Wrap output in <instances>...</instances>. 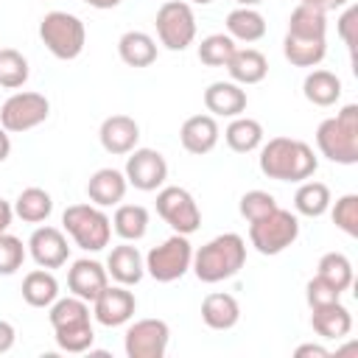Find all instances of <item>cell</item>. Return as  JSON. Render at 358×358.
Listing matches in <instances>:
<instances>
[{
    "label": "cell",
    "instance_id": "obj_2",
    "mask_svg": "<svg viewBox=\"0 0 358 358\" xmlns=\"http://www.w3.org/2000/svg\"><path fill=\"white\" fill-rule=\"evenodd\" d=\"M257 162L260 171L277 182H305L319 168L313 148L296 137H271L260 145Z\"/></svg>",
    "mask_w": 358,
    "mask_h": 358
},
{
    "label": "cell",
    "instance_id": "obj_19",
    "mask_svg": "<svg viewBox=\"0 0 358 358\" xmlns=\"http://www.w3.org/2000/svg\"><path fill=\"white\" fill-rule=\"evenodd\" d=\"M106 285H109V274H106V266H101L98 260L81 257L67 271V288H70V294L73 296H81L87 302H92Z\"/></svg>",
    "mask_w": 358,
    "mask_h": 358
},
{
    "label": "cell",
    "instance_id": "obj_11",
    "mask_svg": "<svg viewBox=\"0 0 358 358\" xmlns=\"http://www.w3.org/2000/svg\"><path fill=\"white\" fill-rule=\"evenodd\" d=\"M157 213L179 235H193L201 227V210H199L193 193L179 187V185L159 187V193H157Z\"/></svg>",
    "mask_w": 358,
    "mask_h": 358
},
{
    "label": "cell",
    "instance_id": "obj_14",
    "mask_svg": "<svg viewBox=\"0 0 358 358\" xmlns=\"http://www.w3.org/2000/svg\"><path fill=\"white\" fill-rule=\"evenodd\" d=\"M126 182L143 193L159 190L168 179V162L154 148H134L126 157Z\"/></svg>",
    "mask_w": 358,
    "mask_h": 358
},
{
    "label": "cell",
    "instance_id": "obj_44",
    "mask_svg": "<svg viewBox=\"0 0 358 358\" xmlns=\"http://www.w3.org/2000/svg\"><path fill=\"white\" fill-rule=\"evenodd\" d=\"M11 218H14V207H11L6 199H0V235H3V232H8Z\"/></svg>",
    "mask_w": 358,
    "mask_h": 358
},
{
    "label": "cell",
    "instance_id": "obj_49",
    "mask_svg": "<svg viewBox=\"0 0 358 358\" xmlns=\"http://www.w3.org/2000/svg\"><path fill=\"white\" fill-rule=\"evenodd\" d=\"M190 3H196V6H210L213 0H190Z\"/></svg>",
    "mask_w": 358,
    "mask_h": 358
},
{
    "label": "cell",
    "instance_id": "obj_9",
    "mask_svg": "<svg viewBox=\"0 0 358 358\" xmlns=\"http://www.w3.org/2000/svg\"><path fill=\"white\" fill-rule=\"evenodd\" d=\"M190 263H193V246L187 235H179V232H173L168 241H162L145 255V271L157 282L182 280L190 271Z\"/></svg>",
    "mask_w": 358,
    "mask_h": 358
},
{
    "label": "cell",
    "instance_id": "obj_12",
    "mask_svg": "<svg viewBox=\"0 0 358 358\" xmlns=\"http://www.w3.org/2000/svg\"><path fill=\"white\" fill-rule=\"evenodd\" d=\"M50 115V101L42 92H14L0 106V126L11 134H22L45 123Z\"/></svg>",
    "mask_w": 358,
    "mask_h": 358
},
{
    "label": "cell",
    "instance_id": "obj_5",
    "mask_svg": "<svg viewBox=\"0 0 358 358\" xmlns=\"http://www.w3.org/2000/svg\"><path fill=\"white\" fill-rule=\"evenodd\" d=\"M316 148L336 165L358 162V103H347L341 112H336V117L319 123Z\"/></svg>",
    "mask_w": 358,
    "mask_h": 358
},
{
    "label": "cell",
    "instance_id": "obj_17",
    "mask_svg": "<svg viewBox=\"0 0 358 358\" xmlns=\"http://www.w3.org/2000/svg\"><path fill=\"white\" fill-rule=\"evenodd\" d=\"M98 140H101L106 154L123 157V154L137 148V143H140V123L134 117H129V115H109L101 123V129H98Z\"/></svg>",
    "mask_w": 358,
    "mask_h": 358
},
{
    "label": "cell",
    "instance_id": "obj_40",
    "mask_svg": "<svg viewBox=\"0 0 358 358\" xmlns=\"http://www.w3.org/2000/svg\"><path fill=\"white\" fill-rule=\"evenodd\" d=\"M305 299H308V305H310V308H322V305L338 302V299H341V291L316 274V277H313V280H308V285H305Z\"/></svg>",
    "mask_w": 358,
    "mask_h": 358
},
{
    "label": "cell",
    "instance_id": "obj_20",
    "mask_svg": "<svg viewBox=\"0 0 358 358\" xmlns=\"http://www.w3.org/2000/svg\"><path fill=\"white\" fill-rule=\"evenodd\" d=\"M246 90L235 81H213L204 90V106L213 117H238L246 112Z\"/></svg>",
    "mask_w": 358,
    "mask_h": 358
},
{
    "label": "cell",
    "instance_id": "obj_4",
    "mask_svg": "<svg viewBox=\"0 0 358 358\" xmlns=\"http://www.w3.org/2000/svg\"><path fill=\"white\" fill-rule=\"evenodd\" d=\"M50 327L56 333V344L64 352H87L95 341V330L90 322V302L81 296H64L50 305Z\"/></svg>",
    "mask_w": 358,
    "mask_h": 358
},
{
    "label": "cell",
    "instance_id": "obj_33",
    "mask_svg": "<svg viewBox=\"0 0 358 358\" xmlns=\"http://www.w3.org/2000/svg\"><path fill=\"white\" fill-rule=\"evenodd\" d=\"M330 187L324 182H302L294 193V210L308 218H319L330 210Z\"/></svg>",
    "mask_w": 358,
    "mask_h": 358
},
{
    "label": "cell",
    "instance_id": "obj_32",
    "mask_svg": "<svg viewBox=\"0 0 358 358\" xmlns=\"http://www.w3.org/2000/svg\"><path fill=\"white\" fill-rule=\"evenodd\" d=\"M112 229L123 241H140L148 232V210L143 204H117L112 215Z\"/></svg>",
    "mask_w": 358,
    "mask_h": 358
},
{
    "label": "cell",
    "instance_id": "obj_27",
    "mask_svg": "<svg viewBox=\"0 0 358 358\" xmlns=\"http://www.w3.org/2000/svg\"><path fill=\"white\" fill-rule=\"evenodd\" d=\"M227 34L235 42H257L266 36V20L257 8L252 6H238L227 14Z\"/></svg>",
    "mask_w": 358,
    "mask_h": 358
},
{
    "label": "cell",
    "instance_id": "obj_8",
    "mask_svg": "<svg viewBox=\"0 0 358 358\" xmlns=\"http://www.w3.org/2000/svg\"><path fill=\"white\" fill-rule=\"evenodd\" d=\"M296 238H299V218L291 210H282L280 204L268 215L249 221V243L260 255H280L288 246H294Z\"/></svg>",
    "mask_w": 358,
    "mask_h": 358
},
{
    "label": "cell",
    "instance_id": "obj_36",
    "mask_svg": "<svg viewBox=\"0 0 358 358\" xmlns=\"http://www.w3.org/2000/svg\"><path fill=\"white\" fill-rule=\"evenodd\" d=\"M28 59L14 48H0V87L17 90L28 81Z\"/></svg>",
    "mask_w": 358,
    "mask_h": 358
},
{
    "label": "cell",
    "instance_id": "obj_42",
    "mask_svg": "<svg viewBox=\"0 0 358 358\" xmlns=\"http://www.w3.org/2000/svg\"><path fill=\"white\" fill-rule=\"evenodd\" d=\"M14 341H17L14 324H11V322H6V319H0V355H3V352H8V350L14 347Z\"/></svg>",
    "mask_w": 358,
    "mask_h": 358
},
{
    "label": "cell",
    "instance_id": "obj_47",
    "mask_svg": "<svg viewBox=\"0 0 358 358\" xmlns=\"http://www.w3.org/2000/svg\"><path fill=\"white\" fill-rule=\"evenodd\" d=\"M350 0H319V8L322 11H333V8H341V6H347Z\"/></svg>",
    "mask_w": 358,
    "mask_h": 358
},
{
    "label": "cell",
    "instance_id": "obj_21",
    "mask_svg": "<svg viewBox=\"0 0 358 358\" xmlns=\"http://www.w3.org/2000/svg\"><path fill=\"white\" fill-rule=\"evenodd\" d=\"M106 274L120 282V285H137L145 274V257L140 255L137 246H131L129 241L115 246L106 257Z\"/></svg>",
    "mask_w": 358,
    "mask_h": 358
},
{
    "label": "cell",
    "instance_id": "obj_25",
    "mask_svg": "<svg viewBox=\"0 0 358 358\" xmlns=\"http://www.w3.org/2000/svg\"><path fill=\"white\" fill-rule=\"evenodd\" d=\"M310 324L322 338H336L338 341L352 330V316L338 299V302H330V305H322V308H310Z\"/></svg>",
    "mask_w": 358,
    "mask_h": 358
},
{
    "label": "cell",
    "instance_id": "obj_22",
    "mask_svg": "<svg viewBox=\"0 0 358 358\" xmlns=\"http://www.w3.org/2000/svg\"><path fill=\"white\" fill-rule=\"evenodd\" d=\"M126 173L123 171H115V168H101L90 176L87 182V196L92 204L98 207H117L126 196Z\"/></svg>",
    "mask_w": 358,
    "mask_h": 358
},
{
    "label": "cell",
    "instance_id": "obj_13",
    "mask_svg": "<svg viewBox=\"0 0 358 358\" xmlns=\"http://www.w3.org/2000/svg\"><path fill=\"white\" fill-rule=\"evenodd\" d=\"M171 327L162 319H140L123 336V350L129 358H162L168 352Z\"/></svg>",
    "mask_w": 358,
    "mask_h": 358
},
{
    "label": "cell",
    "instance_id": "obj_23",
    "mask_svg": "<svg viewBox=\"0 0 358 358\" xmlns=\"http://www.w3.org/2000/svg\"><path fill=\"white\" fill-rule=\"evenodd\" d=\"M241 319V305L227 291H213L201 302V322L210 330H232Z\"/></svg>",
    "mask_w": 358,
    "mask_h": 358
},
{
    "label": "cell",
    "instance_id": "obj_15",
    "mask_svg": "<svg viewBox=\"0 0 358 358\" xmlns=\"http://www.w3.org/2000/svg\"><path fill=\"white\" fill-rule=\"evenodd\" d=\"M137 310V299L129 291V285H106L95 299H92V316L103 327H120L126 324Z\"/></svg>",
    "mask_w": 358,
    "mask_h": 358
},
{
    "label": "cell",
    "instance_id": "obj_41",
    "mask_svg": "<svg viewBox=\"0 0 358 358\" xmlns=\"http://www.w3.org/2000/svg\"><path fill=\"white\" fill-rule=\"evenodd\" d=\"M338 36L344 39V45L350 48V53L355 50V42H358V8L350 6L341 17H338Z\"/></svg>",
    "mask_w": 358,
    "mask_h": 358
},
{
    "label": "cell",
    "instance_id": "obj_29",
    "mask_svg": "<svg viewBox=\"0 0 358 358\" xmlns=\"http://www.w3.org/2000/svg\"><path fill=\"white\" fill-rule=\"evenodd\" d=\"M302 92L313 106H333L341 98V78L330 70H310L302 81Z\"/></svg>",
    "mask_w": 358,
    "mask_h": 358
},
{
    "label": "cell",
    "instance_id": "obj_50",
    "mask_svg": "<svg viewBox=\"0 0 358 358\" xmlns=\"http://www.w3.org/2000/svg\"><path fill=\"white\" fill-rule=\"evenodd\" d=\"M299 3H308V6H316L319 8V0H299Z\"/></svg>",
    "mask_w": 358,
    "mask_h": 358
},
{
    "label": "cell",
    "instance_id": "obj_30",
    "mask_svg": "<svg viewBox=\"0 0 358 358\" xmlns=\"http://www.w3.org/2000/svg\"><path fill=\"white\" fill-rule=\"evenodd\" d=\"M224 140H227V145H229L232 151H238V154L257 151V148L263 145V126H260V120H255V117L238 115V117H232V123L227 126Z\"/></svg>",
    "mask_w": 358,
    "mask_h": 358
},
{
    "label": "cell",
    "instance_id": "obj_37",
    "mask_svg": "<svg viewBox=\"0 0 358 358\" xmlns=\"http://www.w3.org/2000/svg\"><path fill=\"white\" fill-rule=\"evenodd\" d=\"M330 215H333V224H336L344 235L358 238V196H355V193L341 196V199L333 204Z\"/></svg>",
    "mask_w": 358,
    "mask_h": 358
},
{
    "label": "cell",
    "instance_id": "obj_6",
    "mask_svg": "<svg viewBox=\"0 0 358 358\" xmlns=\"http://www.w3.org/2000/svg\"><path fill=\"white\" fill-rule=\"evenodd\" d=\"M62 224L67 235L84 252H101L112 238V218L98 204H70L62 213Z\"/></svg>",
    "mask_w": 358,
    "mask_h": 358
},
{
    "label": "cell",
    "instance_id": "obj_39",
    "mask_svg": "<svg viewBox=\"0 0 358 358\" xmlns=\"http://www.w3.org/2000/svg\"><path fill=\"white\" fill-rule=\"evenodd\" d=\"M274 207H277V201L266 190H249V193L241 196V204H238V210H241V215L246 221H257V218L268 215Z\"/></svg>",
    "mask_w": 358,
    "mask_h": 358
},
{
    "label": "cell",
    "instance_id": "obj_26",
    "mask_svg": "<svg viewBox=\"0 0 358 358\" xmlns=\"http://www.w3.org/2000/svg\"><path fill=\"white\" fill-rule=\"evenodd\" d=\"M117 56L129 67H148L157 62V42L145 31H126L117 39Z\"/></svg>",
    "mask_w": 358,
    "mask_h": 358
},
{
    "label": "cell",
    "instance_id": "obj_31",
    "mask_svg": "<svg viewBox=\"0 0 358 358\" xmlns=\"http://www.w3.org/2000/svg\"><path fill=\"white\" fill-rule=\"evenodd\" d=\"M50 213H53V199L42 187H25L14 201V215L22 218L25 224H42L50 218Z\"/></svg>",
    "mask_w": 358,
    "mask_h": 358
},
{
    "label": "cell",
    "instance_id": "obj_35",
    "mask_svg": "<svg viewBox=\"0 0 358 358\" xmlns=\"http://www.w3.org/2000/svg\"><path fill=\"white\" fill-rule=\"evenodd\" d=\"M235 48L238 45H235V39L229 34H210L199 45V59L207 67H227V62L232 59Z\"/></svg>",
    "mask_w": 358,
    "mask_h": 358
},
{
    "label": "cell",
    "instance_id": "obj_48",
    "mask_svg": "<svg viewBox=\"0 0 358 358\" xmlns=\"http://www.w3.org/2000/svg\"><path fill=\"white\" fill-rule=\"evenodd\" d=\"M235 3H238V6H252V8H255V6L263 3V0H235Z\"/></svg>",
    "mask_w": 358,
    "mask_h": 358
},
{
    "label": "cell",
    "instance_id": "obj_24",
    "mask_svg": "<svg viewBox=\"0 0 358 358\" xmlns=\"http://www.w3.org/2000/svg\"><path fill=\"white\" fill-rule=\"evenodd\" d=\"M227 73H229V78L235 84H243V87L260 84L266 78V73H268V62L255 48H235L232 59L227 62Z\"/></svg>",
    "mask_w": 358,
    "mask_h": 358
},
{
    "label": "cell",
    "instance_id": "obj_45",
    "mask_svg": "<svg viewBox=\"0 0 358 358\" xmlns=\"http://www.w3.org/2000/svg\"><path fill=\"white\" fill-rule=\"evenodd\" d=\"M8 154H11V137H8V131L0 126V162H6Z\"/></svg>",
    "mask_w": 358,
    "mask_h": 358
},
{
    "label": "cell",
    "instance_id": "obj_28",
    "mask_svg": "<svg viewBox=\"0 0 358 358\" xmlns=\"http://www.w3.org/2000/svg\"><path fill=\"white\" fill-rule=\"evenodd\" d=\"M22 299L31 308H50L59 299V280L50 268H34L22 280Z\"/></svg>",
    "mask_w": 358,
    "mask_h": 358
},
{
    "label": "cell",
    "instance_id": "obj_46",
    "mask_svg": "<svg viewBox=\"0 0 358 358\" xmlns=\"http://www.w3.org/2000/svg\"><path fill=\"white\" fill-rule=\"evenodd\" d=\"M87 6H92V8H101V11H106V8H115V6H120L123 0H84Z\"/></svg>",
    "mask_w": 358,
    "mask_h": 358
},
{
    "label": "cell",
    "instance_id": "obj_16",
    "mask_svg": "<svg viewBox=\"0 0 358 358\" xmlns=\"http://www.w3.org/2000/svg\"><path fill=\"white\" fill-rule=\"evenodd\" d=\"M28 252L39 268H62L70 257V243L56 227H36L28 238Z\"/></svg>",
    "mask_w": 358,
    "mask_h": 358
},
{
    "label": "cell",
    "instance_id": "obj_10",
    "mask_svg": "<svg viewBox=\"0 0 358 358\" xmlns=\"http://www.w3.org/2000/svg\"><path fill=\"white\" fill-rule=\"evenodd\" d=\"M157 36L168 50H185L196 39V14L185 0H165L157 11Z\"/></svg>",
    "mask_w": 358,
    "mask_h": 358
},
{
    "label": "cell",
    "instance_id": "obj_3",
    "mask_svg": "<svg viewBox=\"0 0 358 358\" xmlns=\"http://www.w3.org/2000/svg\"><path fill=\"white\" fill-rule=\"evenodd\" d=\"M246 263V241L238 232H224L193 252V274L201 282H221L235 277Z\"/></svg>",
    "mask_w": 358,
    "mask_h": 358
},
{
    "label": "cell",
    "instance_id": "obj_38",
    "mask_svg": "<svg viewBox=\"0 0 358 358\" xmlns=\"http://www.w3.org/2000/svg\"><path fill=\"white\" fill-rule=\"evenodd\" d=\"M22 260H25V246H22V241H20L17 235L3 232V235H0V274H3V277L17 274V268L22 266Z\"/></svg>",
    "mask_w": 358,
    "mask_h": 358
},
{
    "label": "cell",
    "instance_id": "obj_34",
    "mask_svg": "<svg viewBox=\"0 0 358 358\" xmlns=\"http://www.w3.org/2000/svg\"><path fill=\"white\" fill-rule=\"evenodd\" d=\"M316 274L322 280H327L330 285H336L338 291H347L352 285V263L347 255L341 252H327L319 257V266H316Z\"/></svg>",
    "mask_w": 358,
    "mask_h": 358
},
{
    "label": "cell",
    "instance_id": "obj_1",
    "mask_svg": "<svg viewBox=\"0 0 358 358\" xmlns=\"http://www.w3.org/2000/svg\"><path fill=\"white\" fill-rule=\"evenodd\" d=\"M282 53L294 67H316L327 53V20L324 11L299 3L288 17Z\"/></svg>",
    "mask_w": 358,
    "mask_h": 358
},
{
    "label": "cell",
    "instance_id": "obj_43",
    "mask_svg": "<svg viewBox=\"0 0 358 358\" xmlns=\"http://www.w3.org/2000/svg\"><path fill=\"white\" fill-rule=\"evenodd\" d=\"M294 355H296V358H327L330 352H327L324 347H319V344H299V347L294 350Z\"/></svg>",
    "mask_w": 358,
    "mask_h": 358
},
{
    "label": "cell",
    "instance_id": "obj_18",
    "mask_svg": "<svg viewBox=\"0 0 358 358\" xmlns=\"http://www.w3.org/2000/svg\"><path fill=\"white\" fill-rule=\"evenodd\" d=\"M218 137H221V129H218V120L213 115H190L179 129L182 148L187 154H196V157L210 154L218 145Z\"/></svg>",
    "mask_w": 358,
    "mask_h": 358
},
{
    "label": "cell",
    "instance_id": "obj_7",
    "mask_svg": "<svg viewBox=\"0 0 358 358\" xmlns=\"http://www.w3.org/2000/svg\"><path fill=\"white\" fill-rule=\"evenodd\" d=\"M39 39L42 45L62 62L78 59L87 45V28L76 14L67 11H48L39 22Z\"/></svg>",
    "mask_w": 358,
    "mask_h": 358
}]
</instances>
